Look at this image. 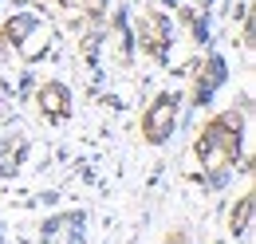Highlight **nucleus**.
<instances>
[{
	"mask_svg": "<svg viewBox=\"0 0 256 244\" xmlns=\"http://www.w3.org/2000/svg\"><path fill=\"white\" fill-rule=\"evenodd\" d=\"M240 142H244V114L232 106V110H221L201 126L197 142H193V154L205 170H224V166H236L240 158Z\"/></svg>",
	"mask_w": 256,
	"mask_h": 244,
	"instance_id": "obj_1",
	"label": "nucleus"
},
{
	"mask_svg": "<svg viewBox=\"0 0 256 244\" xmlns=\"http://www.w3.org/2000/svg\"><path fill=\"white\" fill-rule=\"evenodd\" d=\"M178 114H182V94L178 91H162L158 98L142 110V138H146L150 146H162V142L174 134Z\"/></svg>",
	"mask_w": 256,
	"mask_h": 244,
	"instance_id": "obj_2",
	"label": "nucleus"
},
{
	"mask_svg": "<svg viewBox=\"0 0 256 244\" xmlns=\"http://www.w3.org/2000/svg\"><path fill=\"white\" fill-rule=\"evenodd\" d=\"M138 44H142L146 56L166 60V52H170V44H174V20H170L166 12H158V8L142 12V20H138Z\"/></svg>",
	"mask_w": 256,
	"mask_h": 244,
	"instance_id": "obj_3",
	"label": "nucleus"
},
{
	"mask_svg": "<svg viewBox=\"0 0 256 244\" xmlns=\"http://www.w3.org/2000/svg\"><path fill=\"white\" fill-rule=\"evenodd\" d=\"M40 114L48 122H64L71 118V91H67L64 83H56V79H48L44 87H40Z\"/></svg>",
	"mask_w": 256,
	"mask_h": 244,
	"instance_id": "obj_4",
	"label": "nucleus"
},
{
	"mask_svg": "<svg viewBox=\"0 0 256 244\" xmlns=\"http://www.w3.org/2000/svg\"><path fill=\"white\" fill-rule=\"evenodd\" d=\"M224 79V63L217 56H209V63H201V75H197V83H193V106H205L209 98H213V87Z\"/></svg>",
	"mask_w": 256,
	"mask_h": 244,
	"instance_id": "obj_5",
	"label": "nucleus"
},
{
	"mask_svg": "<svg viewBox=\"0 0 256 244\" xmlns=\"http://www.w3.org/2000/svg\"><path fill=\"white\" fill-rule=\"evenodd\" d=\"M24 154H28L24 134H4L0 138V178H12L20 170V162H24Z\"/></svg>",
	"mask_w": 256,
	"mask_h": 244,
	"instance_id": "obj_6",
	"label": "nucleus"
},
{
	"mask_svg": "<svg viewBox=\"0 0 256 244\" xmlns=\"http://www.w3.org/2000/svg\"><path fill=\"white\" fill-rule=\"evenodd\" d=\"M48 48H52V32H48V24H40V20H36V28L16 44V56H20L24 63H36V60H44V56H48Z\"/></svg>",
	"mask_w": 256,
	"mask_h": 244,
	"instance_id": "obj_7",
	"label": "nucleus"
},
{
	"mask_svg": "<svg viewBox=\"0 0 256 244\" xmlns=\"http://www.w3.org/2000/svg\"><path fill=\"white\" fill-rule=\"evenodd\" d=\"M248 220H252V193H244L240 205L232 209V216H228V232H232V236H244V232H248Z\"/></svg>",
	"mask_w": 256,
	"mask_h": 244,
	"instance_id": "obj_8",
	"label": "nucleus"
},
{
	"mask_svg": "<svg viewBox=\"0 0 256 244\" xmlns=\"http://www.w3.org/2000/svg\"><path fill=\"white\" fill-rule=\"evenodd\" d=\"M12 114H16V106H12V87L0 79V122H12Z\"/></svg>",
	"mask_w": 256,
	"mask_h": 244,
	"instance_id": "obj_9",
	"label": "nucleus"
},
{
	"mask_svg": "<svg viewBox=\"0 0 256 244\" xmlns=\"http://www.w3.org/2000/svg\"><path fill=\"white\" fill-rule=\"evenodd\" d=\"M106 4H110V0H83L79 8H83L87 20H102V16H106Z\"/></svg>",
	"mask_w": 256,
	"mask_h": 244,
	"instance_id": "obj_10",
	"label": "nucleus"
},
{
	"mask_svg": "<svg viewBox=\"0 0 256 244\" xmlns=\"http://www.w3.org/2000/svg\"><path fill=\"white\" fill-rule=\"evenodd\" d=\"M193 4H197V8H209V4H213V0H193Z\"/></svg>",
	"mask_w": 256,
	"mask_h": 244,
	"instance_id": "obj_11",
	"label": "nucleus"
}]
</instances>
